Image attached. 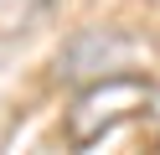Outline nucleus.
Returning a JSON list of instances; mask_svg holds the SVG:
<instances>
[{
	"label": "nucleus",
	"mask_w": 160,
	"mask_h": 155,
	"mask_svg": "<svg viewBox=\"0 0 160 155\" xmlns=\"http://www.w3.org/2000/svg\"><path fill=\"white\" fill-rule=\"evenodd\" d=\"M150 119L160 124V88H155V98H150Z\"/></svg>",
	"instance_id": "obj_2"
},
{
	"label": "nucleus",
	"mask_w": 160,
	"mask_h": 155,
	"mask_svg": "<svg viewBox=\"0 0 160 155\" xmlns=\"http://www.w3.org/2000/svg\"><path fill=\"white\" fill-rule=\"evenodd\" d=\"M150 98H155V88L145 78H134V72H114V78L88 83L72 98V109H67V145L72 150H88V145L108 140L134 114H150Z\"/></svg>",
	"instance_id": "obj_1"
}]
</instances>
